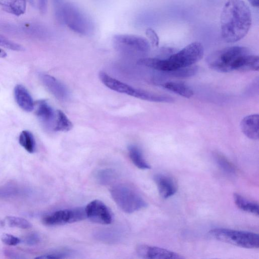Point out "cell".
<instances>
[{
	"label": "cell",
	"instance_id": "8",
	"mask_svg": "<svg viewBox=\"0 0 259 259\" xmlns=\"http://www.w3.org/2000/svg\"><path fill=\"white\" fill-rule=\"evenodd\" d=\"M112 41L116 51L126 55H144L148 53L150 49L149 41L146 38L137 35L116 34L113 37Z\"/></svg>",
	"mask_w": 259,
	"mask_h": 259
},
{
	"label": "cell",
	"instance_id": "14",
	"mask_svg": "<svg viewBox=\"0 0 259 259\" xmlns=\"http://www.w3.org/2000/svg\"><path fill=\"white\" fill-rule=\"evenodd\" d=\"M241 130L249 139L258 140L259 137V116L258 114L244 117L240 123Z\"/></svg>",
	"mask_w": 259,
	"mask_h": 259
},
{
	"label": "cell",
	"instance_id": "13",
	"mask_svg": "<svg viewBox=\"0 0 259 259\" xmlns=\"http://www.w3.org/2000/svg\"><path fill=\"white\" fill-rule=\"evenodd\" d=\"M160 196L164 199L173 196L177 191V186L170 177L163 174H157L154 177Z\"/></svg>",
	"mask_w": 259,
	"mask_h": 259
},
{
	"label": "cell",
	"instance_id": "11",
	"mask_svg": "<svg viewBox=\"0 0 259 259\" xmlns=\"http://www.w3.org/2000/svg\"><path fill=\"white\" fill-rule=\"evenodd\" d=\"M136 251L139 256L144 258L181 259V254L166 249L145 244L139 245Z\"/></svg>",
	"mask_w": 259,
	"mask_h": 259
},
{
	"label": "cell",
	"instance_id": "16",
	"mask_svg": "<svg viewBox=\"0 0 259 259\" xmlns=\"http://www.w3.org/2000/svg\"><path fill=\"white\" fill-rule=\"evenodd\" d=\"M14 97L18 106L24 111L33 110L34 103L27 89L21 84H17L14 89Z\"/></svg>",
	"mask_w": 259,
	"mask_h": 259
},
{
	"label": "cell",
	"instance_id": "27",
	"mask_svg": "<svg viewBox=\"0 0 259 259\" xmlns=\"http://www.w3.org/2000/svg\"><path fill=\"white\" fill-rule=\"evenodd\" d=\"M197 71V68L196 66L192 65L181 68L168 73L177 77H189L194 75Z\"/></svg>",
	"mask_w": 259,
	"mask_h": 259
},
{
	"label": "cell",
	"instance_id": "29",
	"mask_svg": "<svg viewBox=\"0 0 259 259\" xmlns=\"http://www.w3.org/2000/svg\"><path fill=\"white\" fill-rule=\"evenodd\" d=\"M98 238L106 242H112L118 239V235L116 232L112 231H102L98 233L97 234Z\"/></svg>",
	"mask_w": 259,
	"mask_h": 259
},
{
	"label": "cell",
	"instance_id": "23",
	"mask_svg": "<svg viewBox=\"0 0 259 259\" xmlns=\"http://www.w3.org/2000/svg\"><path fill=\"white\" fill-rule=\"evenodd\" d=\"M19 144L28 152L33 153L36 149V144L34 138L32 134L28 131H22L19 138Z\"/></svg>",
	"mask_w": 259,
	"mask_h": 259
},
{
	"label": "cell",
	"instance_id": "21",
	"mask_svg": "<svg viewBox=\"0 0 259 259\" xmlns=\"http://www.w3.org/2000/svg\"><path fill=\"white\" fill-rule=\"evenodd\" d=\"M128 154L134 164L141 169H148L150 165L147 162L139 148L135 145H130L128 147Z\"/></svg>",
	"mask_w": 259,
	"mask_h": 259
},
{
	"label": "cell",
	"instance_id": "28",
	"mask_svg": "<svg viewBox=\"0 0 259 259\" xmlns=\"http://www.w3.org/2000/svg\"><path fill=\"white\" fill-rule=\"evenodd\" d=\"M0 46L15 51H23L24 48L0 34Z\"/></svg>",
	"mask_w": 259,
	"mask_h": 259
},
{
	"label": "cell",
	"instance_id": "33",
	"mask_svg": "<svg viewBox=\"0 0 259 259\" xmlns=\"http://www.w3.org/2000/svg\"><path fill=\"white\" fill-rule=\"evenodd\" d=\"M52 1L55 9L56 17L57 18V20L59 21L61 10L65 3H64L63 0Z\"/></svg>",
	"mask_w": 259,
	"mask_h": 259
},
{
	"label": "cell",
	"instance_id": "3",
	"mask_svg": "<svg viewBox=\"0 0 259 259\" xmlns=\"http://www.w3.org/2000/svg\"><path fill=\"white\" fill-rule=\"evenodd\" d=\"M59 22L82 35H89L94 30V24L90 17L77 5L69 2L63 5Z\"/></svg>",
	"mask_w": 259,
	"mask_h": 259
},
{
	"label": "cell",
	"instance_id": "22",
	"mask_svg": "<svg viewBox=\"0 0 259 259\" xmlns=\"http://www.w3.org/2000/svg\"><path fill=\"white\" fill-rule=\"evenodd\" d=\"M72 127V123L65 114L61 110H57L53 126V130L56 132H68Z\"/></svg>",
	"mask_w": 259,
	"mask_h": 259
},
{
	"label": "cell",
	"instance_id": "2",
	"mask_svg": "<svg viewBox=\"0 0 259 259\" xmlns=\"http://www.w3.org/2000/svg\"><path fill=\"white\" fill-rule=\"evenodd\" d=\"M203 55V45L198 41H195L166 59L144 58L139 60L137 63L140 65L168 73L193 65L201 59Z\"/></svg>",
	"mask_w": 259,
	"mask_h": 259
},
{
	"label": "cell",
	"instance_id": "19",
	"mask_svg": "<svg viewBox=\"0 0 259 259\" xmlns=\"http://www.w3.org/2000/svg\"><path fill=\"white\" fill-rule=\"evenodd\" d=\"M233 199L237 207L242 211L258 215V204L250 200L240 194L234 193Z\"/></svg>",
	"mask_w": 259,
	"mask_h": 259
},
{
	"label": "cell",
	"instance_id": "17",
	"mask_svg": "<svg viewBox=\"0 0 259 259\" xmlns=\"http://www.w3.org/2000/svg\"><path fill=\"white\" fill-rule=\"evenodd\" d=\"M259 58L257 56L247 54L240 57L233 65V70L258 71Z\"/></svg>",
	"mask_w": 259,
	"mask_h": 259
},
{
	"label": "cell",
	"instance_id": "36",
	"mask_svg": "<svg viewBox=\"0 0 259 259\" xmlns=\"http://www.w3.org/2000/svg\"><path fill=\"white\" fill-rule=\"evenodd\" d=\"M249 4L253 7L257 8L259 5L258 0H247Z\"/></svg>",
	"mask_w": 259,
	"mask_h": 259
},
{
	"label": "cell",
	"instance_id": "10",
	"mask_svg": "<svg viewBox=\"0 0 259 259\" xmlns=\"http://www.w3.org/2000/svg\"><path fill=\"white\" fill-rule=\"evenodd\" d=\"M86 217L93 222L102 224H110L112 215L107 205L99 200H94L84 208Z\"/></svg>",
	"mask_w": 259,
	"mask_h": 259
},
{
	"label": "cell",
	"instance_id": "1",
	"mask_svg": "<svg viewBox=\"0 0 259 259\" xmlns=\"http://www.w3.org/2000/svg\"><path fill=\"white\" fill-rule=\"evenodd\" d=\"M221 33L227 42L238 41L247 34L251 24V14L243 0H229L220 17Z\"/></svg>",
	"mask_w": 259,
	"mask_h": 259
},
{
	"label": "cell",
	"instance_id": "24",
	"mask_svg": "<svg viewBox=\"0 0 259 259\" xmlns=\"http://www.w3.org/2000/svg\"><path fill=\"white\" fill-rule=\"evenodd\" d=\"M115 171L110 168H105L98 170L96 174L98 182L102 185H108L112 183L116 177Z\"/></svg>",
	"mask_w": 259,
	"mask_h": 259
},
{
	"label": "cell",
	"instance_id": "20",
	"mask_svg": "<svg viewBox=\"0 0 259 259\" xmlns=\"http://www.w3.org/2000/svg\"><path fill=\"white\" fill-rule=\"evenodd\" d=\"M164 88L186 98H191L194 94L193 90L187 85L178 82H166L161 84Z\"/></svg>",
	"mask_w": 259,
	"mask_h": 259
},
{
	"label": "cell",
	"instance_id": "6",
	"mask_svg": "<svg viewBox=\"0 0 259 259\" xmlns=\"http://www.w3.org/2000/svg\"><path fill=\"white\" fill-rule=\"evenodd\" d=\"M99 76L100 79L106 87L117 92L152 102L171 103L174 101L173 99L168 96L153 94L134 88L128 84L111 77L104 72H100Z\"/></svg>",
	"mask_w": 259,
	"mask_h": 259
},
{
	"label": "cell",
	"instance_id": "37",
	"mask_svg": "<svg viewBox=\"0 0 259 259\" xmlns=\"http://www.w3.org/2000/svg\"><path fill=\"white\" fill-rule=\"evenodd\" d=\"M6 56L7 53L4 50L0 48V58H5L6 57Z\"/></svg>",
	"mask_w": 259,
	"mask_h": 259
},
{
	"label": "cell",
	"instance_id": "4",
	"mask_svg": "<svg viewBox=\"0 0 259 259\" xmlns=\"http://www.w3.org/2000/svg\"><path fill=\"white\" fill-rule=\"evenodd\" d=\"M208 235L219 241L245 248L255 249L259 247V236L255 233L226 228L210 230Z\"/></svg>",
	"mask_w": 259,
	"mask_h": 259
},
{
	"label": "cell",
	"instance_id": "15",
	"mask_svg": "<svg viewBox=\"0 0 259 259\" xmlns=\"http://www.w3.org/2000/svg\"><path fill=\"white\" fill-rule=\"evenodd\" d=\"M34 107L35 114L41 122L46 124H52L53 126L56 111L47 101L45 100H39L34 103Z\"/></svg>",
	"mask_w": 259,
	"mask_h": 259
},
{
	"label": "cell",
	"instance_id": "26",
	"mask_svg": "<svg viewBox=\"0 0 259 259\" xmlns=\"http://www.w3.org/2000/svg\"><path fill=\"white\" fill-rule=\"evenodd\" d=\"M6 223L10 227L27 229L32 227L31 223L27 220L20 217L8 216L5 218Z\"/></svg>",
	"mask_w": 259,
	"mask_h": 259
},
{
	"label": "cell",
	"instance_id": "9",
	"mask_svg": "<svg viewBox=\"0 0 259 259\" xmlns=\"http://www.w3.org/2000/svg\"><path fill=\"white\" fill-rule=\"evenodd\" d=\"M84 208L76 207L56 211L45 215L42 223L49 226L62 225L79 222L85 219Z\"/></svg>",
	"mask_w": 259,
	"mask_h": 259
},
{
	"label": "cell",
	"instance_id": "35",
	"mask_svg": "<svg viewBox=\"0 0 259 259\" xmlns=\"http://www.w3.org/2000/svg\"><path fill=\"white\" fill-rule=\"evenodd\" d=\"M39 8L42 13H45L47 9V0H38Z\"/></svg>",
	"mask_w": 259,
	"mask_h": 259
},
{
	"label": "cell",
	"instance_id": "7",
	"mask_svg": "<svg viewBox=\"0 0 259 259\" xmlns=\"http://www.w3.org/2000/svg\"><path fill=\"white\" fill-rule=\"evenodd\" d=\"M249 54L247 48L233 46L217 51L210 55L207 59L208 66L212 69L221 72L233 71V65L240 57Z\"/></svg>",
	"mask_w": 259,
	"mask_h": 259
},
{
	"label": "cell",
	"instance_id": "34",
	"mask_svg": "<svg viewBox=\"0 0 259 259\" xmlns=\"http://www.w3.org/2000/svg\"><path fill=\"white\" fill-rule=\"evenodd\" d=\"M40 238L36 234H31L25 239V242L28 245H33L39 242Z\"/></svg>",
	"mask_w": 259,
	"mask_h": 259
},
{
	"label": "cell",
	"instance_id": "32",
	"mask_svg": "<svg viewBox=\"0 0 259 259\" xmlns=\"http://www.w3.org/2000/svg\"><path fill=\"white\" fill-rule=\"evenodd\" d=\"M146 35L153 46L157 47L159 43V39L156 32L152 28H149L146 30Z\"/></svg>",
	"mask_w": 259,
	"mask_h": 259
},
{
	"label": "cell",
	"instance_id": "25",
	"mask_svg": "<svg viewBox=\"0 0 259 259\" xmlns=\"http://www.w3.org/2000/svg\"><path fill=\"white\" fill-rule=\"evenodd\" d=\"M214 158L217 164L224 171L229 174L236 173L234 165L223 154L218 152L214 153Z\"/></svg>",
	"mask_w": 259,
	"mask_h": 259
},
{
	"label": "cell",
	"instance_id": "12",
	"mask_svg": "<svg viewBox=\"0 0 259 259\" xmlns=\"http://www.w3.org/2000/svg\"><path fill=\"white\" fill-rule=\"evenodd\" d=\"M41 80L48 90L58 99L66 100L69 97L66 87L54 77L48 74H41Z\"/></svg>",
	"mask_w": 259,
	"mask_h": 259
},
{
	"label": "cell",
	"instance_id": "30",
	"mask_svg": "<svg viewBox=\"0 0 259 259\" xmlns=\"http://www.w3.org/2000/svg\"><path fill=\"white\" fill-rule=\"evenodd\" d=\"M69 254V251L68 250L58 251L41 255L36 258H62L66 257Z\"/></svg>",
	"mask_w": 259,
	"mask_h": 259
},
{
	"label": "cell",
	"instance_id": "18",
	"mask_svg": "<svg viewBox=\"0 0 259 259\" xmlns=\"http://www.w3.org/2000/svg\"><path fill=\"white\" fill-rule=\"evenodd\" d=\"M0 6L7 12L19 16L25 12L26 0H0Z\"/></svg>",
	"mask_w": 259,
	"mask_h": 259
},
{
	"label": "cell",
	"instance_id": "5",
	"mask_svg": "<svg viewBox=\"0 0 259 259\" xmlns=\"http://www.w3.org/2000/svg\"><path fill=\"white\" fill-rule=\"evenodd\" d=\"M110 194L117 205L124 212L133 213L147 206V203L133 188L125 184L112 187Z\"/></svg>",
	"mask_w": 259,
	"mask_h": 259
},
{
	"label": "cell",
	"instance_id": "31",
	"mask_svg": "<svg viewBox=\"0 0 259 259\" xmlns=\"http://www.w3.org/2000/svg\"><path fill=\"white\" fill-rule=\"evenodd\" d=\"M2 241L5 244L9 246H15L20 243V239L13 235L5 233L1 237Z\"/></svg>",
	"mask_w": 259,
	"mask_h": 259
}]
</instances>
